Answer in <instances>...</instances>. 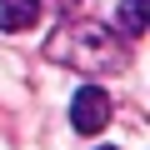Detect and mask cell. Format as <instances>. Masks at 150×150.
<instances>
[{"instance_id": "obj_5", "label": "cell", "mask_w": 150, "mask_h": 150, "mask_svg": "<svg viewBox=\"0 0 150 150\" xmlns=\"http://www.w3.org/2000/svg\"><path fill=\"white\" fill-rule=\"evenodd\" d=\"M105 150H115V145H105Z\"/></svg>"}, {"instance_id": "obj_4", "label": "cell", "mask_w": 150, "mask_h": 150, "mask_svg": "<svg viewBox=\"0 0 150 150\" xmlns=\"http://www.w3.org/2000/svg\"><path fill=\"white\" fill-rule=\"evenodd\" d=\"M115 30H120L125 40H140V35H145V0H120Z\"/></svg>"}, {"instance_id": "obj_2", "label": "cell", "mask_w": 150, "mask_h": 150, "mask_svg": "<svg viewBox=\"0 0 150 150\" xmlns=\"http://www.w3.org/2000/svg\"><path fill=\"white\" fill-rule=\"evenodd\" d=\"M70 125L80 130V135H100L110 125V95L100 85H85V90H75L70 100Z\"/></svg>"}, {"instance_id": "obj_1", "label": "cell", "mask_w": 150, "mask_h": 150, "mask_svg": "<svg viewBox=\"0 0 150 150\" xmlns=\"http://www.w3.org/2000/svg\"><path fill=\"white\" fill-rule=\"evenodd\" d=\"M45 55L55 65H70V70H85V75H100V70H120L125 65V45L115 30L95 25V20H65L50 40H45Z\"/></svg>"}, {"instance_id": "obj_3", "label": "cell", "mask_w": 150, "mask_h": 150, "mask_svg": "<svg viewBox=\"0 0 150 150\" xmlns=\"http://www.w3.org/2000/svg\"><path fill=\"white\" fill-rule=\"evenodd\" d=\"M40 20V0H0V30L5 35H20Z\"/></svg>"}]
</instances>
